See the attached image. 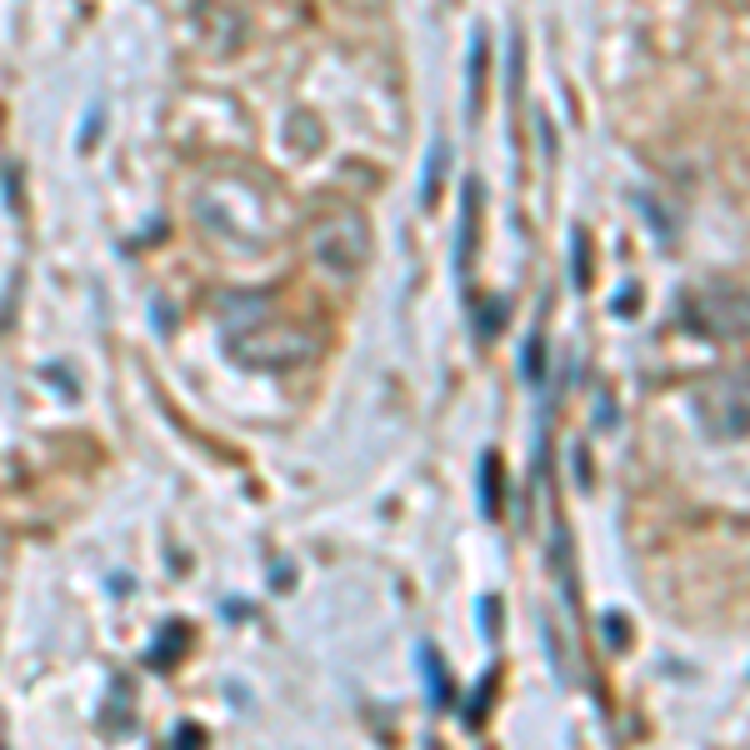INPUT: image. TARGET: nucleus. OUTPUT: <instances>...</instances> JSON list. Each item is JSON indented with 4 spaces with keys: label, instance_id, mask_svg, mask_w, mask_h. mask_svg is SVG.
Instances as JSON below:
<instances>
[{
    "label": "nucleus",
    "instance_id": "1",
    "mask_svg": "<svg viewBox=\"0 0 750 750\" xmlns=\"http://www.w3.org/2000/svg\"><path fill=\"white\" fill-rule=\"evenodd\" d=\"M310 250L330 276H355L371 256V225L361 211H326L310 225Z\"/></svg>",
    "mask_w": 750,
    "mask_h": 750
},
{
    "label": "nucleus",
    "instance_id": "2",
    "mask_svg": "<svg viewBox=\"0 0 750 750\" xmlns=\"http://www.w3.org/2000/svg\"><path fill=\"white\" fill-rule=\"evenodd\" d=\"M235 336H250V340H231V355L241 365H256V371H285V365H295V361L310 355V340L295 336V330H285V326L235 330Z\"/></svg>",
    "mask_w": 750,
    "mask_h": 750
},
{
    "label": "nucleus",
    "instance_id": "3",
    "mask_svg": "<svg viewBox=\"0 0 750 750\" xmlns=\"http://www.w3.org/2000/svg\"><path fill=\"white\" fill-rule=\"evenodd\" d=\"M476 246H481V180L460 186V235H456V276L466 281L476 266Z\"/></svg>",
    "mask_w": 750,
    "mask_h": 750
},
{
    "label": "nucleus",
    "instance_id": "4",
    "mask_svg": "<svg viewBox=\"0 0 750 750\" xmlns=\"http://www.w3.org/2000/svg\"><path fill=\"white\" fill-rule=\"evenodd\" d=\"M421 676H425V685H431L435 711H450V705H456V685H450V676H446V666H441V651H435V645H421Z\"/></svg>",
    "mask_w": 750,
    "mask_h": 750
},
{
    "label": "nucleus",
    "instance_id": "5",
    "mask_svg": "<svg viewBox=\"0 0 750 750\" xmlns=\"http://www.w3.org/2000/svg\"><path fill=\"white\" fill-rule=\"evenodd\" d=\"M481 106H485V36L476 31V36H470V101H466V116L481 120Z\"/></svg>",
    "mask_w": 750,
    "mask_h": 750
},
{
    "label": "nucleus",
    "instance_id": "6",
    "mask_svg": "<svg viewBox=\"0 0 750 750\" xmlns=\"http://www.w3.org/2000/svg\"><path fill=\"white\" fill-rule=\"evenodd\" d=\"M446 161H450V145L435 141L431 155H425V186H421V206L431 211L435 200H441V180H446Z\"/></svg>",
    "mask_w": 750,
    "mask_h": 750
},
{
    "label": "nucleus",
    "instance_id": "7",
    "mask_svg": "<svg viewBox=\"0 0 750 750\" xmlns=\"http://www.w3.org/2000/svg\"><path fill=\"white\" fill-rule=\"evenodd\" d=\"M481 511L485 516H501V456L495 450H485V460H481Z\"/></svg>",
    "mask_w": 750,
    "mask_h": 750
},
{
    "label": "nucleus",
    "instance_id": "8",
    "mask_svg": "<svg viewBox=\"0 0 750 750\" xmlns=\"http://www.w3.org/2000/svg\"><path fill=\"white\" fill-rule=\"evenodd\" d=\"M571 260H575V291H590V235L581 225L571 231Z\"/></svg>",
    "mask_w": 750,
    "mask_h": 750
},
{
    "label": "nucleus",
    "instance_id": "9",
    "mask_svg": "<svg viewBox=\"0 0 750 750\" xmlns=\"http://www.w3.org/2000/svg\"><path fill=\"white\" fill-rule=\"evenodd\" d=\"M186 641H190V631H186V625H176V641H171V631H165V635H161V641H155V645H151V666H155V670H165V666H176V660H180V656H176V651H180V645H186Z\"/></svg>",
    "mask_w": 750,
    "mask_h": 750
},
{
    "label": "nucleus",
    "instance_id": "10",
    "mask_svg": "<svg viewBox=\"0 0 750 750\" xmlns=\"http://www.w3.org/2000/svg\"><path fill=\"white\" fill-rule=\"evenodd\" d=\"M520 365H526V380L530 386H540V380H546V336H530L526 340V355H520Z\"/></svg>",
    "mask_w": 750,
    "mask_h": 750
},
{
    "label": "nucleus",
    "instance_id": "11",
    "mask_svg": "<svg viewBox=\"0 0 750 750\" xmlns=\"http://www.w3.org/2000/svg\"><path fill=\"white\" fill-rule=\"evenodd\" d=\"M511 320V301H495V305H485L481 310V336H495V330Z\"/></svg>",
    "mask_w": 750,
    "mask_h": 750
},
{
    "label": "nucleus",
    "instance_id": "12",
    "mask_svg": "<svg viewBox=\"0 0 750 750\" xmlns=\"http://www.w3.org/2000/svg\"><path fill=\"white\" fill-rule=\"evenodd\" d=\"M171 750H206V730L190 726V720H186V726H180L176 736H171Z\"/></svg>",
    "mask_w": 750,
    "mask_h": 750
},
{
    "label": "nucleus",
    "instance_id": "13",
    "mask_svg": "<svg viewBox=\"0 0 750 750\" xmlns=\"http://www.w3.org/2000/svg\"><path fill=\"white\" fill-rule=\"evenodd\" d=\"M600 631H606V641H616V645H625V641H631V631H625V621H621V616H606V625H600Z\"/></svg>",
    "mask_w": 750,
    "mask_h": 750
},
{
    "label": "nucleus",
    "instance_id": "14",
    "mask_svg": "<svg viewBox=\"0 0 750 750\" xmlns=\"http://www.w3.org/2000/svg\"><path fill=\"white\" fill-rule=\"evenodd\" d=\"M511 95H520V36H511Z\"/></svg>",
    "mask_w": 750,
    "mask_h": 750
},
{
    "label": "nucleus",
    "instance_id": "15",
    "mask_svg": "<svg viewBox=\"0 0 750 750\" xmlns=\"http://www.w3.org/2000/svg\"><path fill=\"white\" fill-rule=\"evenodd\" d=\"M95 141H101V110H95V116L85 120V141H81V145H85V151H91Z\"/></svg>",
    "mask_w": 750,
    "mask_h": 750
},
{
    "label": "nucleus",
    "instance_id": "16",
    "mask_svg": "<svg viewBox=\"0 0 750 750\" xmlns=\"http://www.w3.org/2000/svg\"><path fill=\"white\" fill-rule=\"evenodd\" d=\"M616 310H621V316H635V285H625V291H621V301H616Z\"/></svg>",
    "mask_w": 750,
    "mask_h": 750
},
{
    "label": "nucleus",
    "instance_id": "17",
    "mask_svg": "<svg viewBox=\"0 0 750 750\" xmlns=\"http://www.w3.org/2000/svg\"><path fill=\"white\" fill-rule=\"evenodd\" d=\"M481 695H491V676L481 680ZM466 720H470V726H476V720H481V701H476V705H470V711H466Z\"/></svg>",
    "mask_w": 750,
    "mask_h": 750
}]
</instances>
